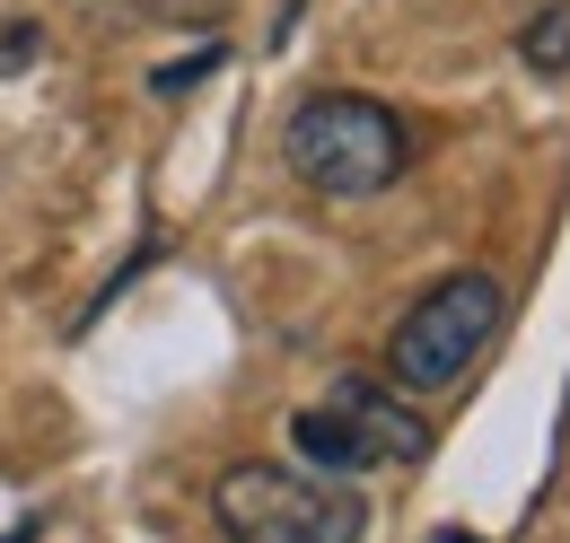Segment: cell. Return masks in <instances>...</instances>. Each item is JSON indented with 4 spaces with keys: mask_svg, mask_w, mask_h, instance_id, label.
<instances>
[{
    "mask_svg": "<svg viewBox=\"0 0 570 543\" xmlns=\"http://www.w3.org/2000/svg\"><path fill=\"white\" fill-rule=\"evenodd\" d=\"M439 543H474V535H465V526H448V535H439Z\"/></svg>",
    "mask_w": 570,
    "mask_h": 543,
    "instance_id": "8",
    "label": "cell"
},
{
    "mask_svg": "<svg viewBox=\"0 0 570 543\" xmlns=\"http://www.w3.org/2000/svg\"><path fill=\"white\" fill-rule=\"evenodd\" d=\"M212 517L228 543H360L368 535V500L343 474H307L246 456L212 482Z\"/></svg>",
    "mask_w": 570,
    "mask_h": 543,
    "instance_id": "2",
    "label": "cell"
},
{
    "mask_svg": "<svg viewBox=\"0 0 570 543\" xmlns=\"http://www.w3.org/2000/svg\"><path fill=\"white\" fill-rule=\"evenodd\" d=\"M282 158L307 194H334V203H368L386 194L404 167H413V124L360 88H325L307 97L282 124Z\"/></svg>",
    "mask_w": 570,
    "mask_h": 543,
    "instance_id": "1",
    "label": "cell"
},
{
    "mask_svg": "<svg viewBox=\"0 0 570 543\" xmlns=\"http://www.w3.org/2000/svg\"><path fill=\"white\" fill-rule=\"evenodd\" d=\"M500 316H509V298H500L492 272H448L439 289H422V298L395 316V334H386V368H395V386H413V395L456 386V377L492 351Z\"/></svg>",
    "mask_w": 570,
    "mask_h": 543,
    "instance_id": "4",
    "label": "cell"
},
{
    "mask_svg": "<svg viewBox=\"0 0 570 543\" xmlns=\"http://www.w3.org/2000/svg\"><path fill=\"white\" fill-rule=\"evenodd\" d=\"M71 9H124V0H71Z\"/></svg>",
    "mask_w": 570,
    "mask_h": 543,
    "instance_id": "7",
    "label": "cell"
},
{
    "mask_svg": "<svg viewBox=\"0 0 570 543\" xmlns=\"http://www.w3.org/2000/svg\"><path fill=\"white\" fill-rule=\"evenodd\" d=\"M518 62L544 70V79H562V70H570V0H553L544 18H527V36H518Z\"/></svg>",
    "mask_w": 570,
    "mask_h": 543,
    "instance_id": "5",
    "label": "cell"
},
{
    "mask_svg": "<svg viewBox=\"0 0 570 543\" xmlns=\"http://www.w3.org/2000/svg\"><path fill=\"white\" fill-rule=\"evenodd\" d=\"M27 62H36V27H9V36H0V79L27 70Z\"/></svg>",
    "mask_w": 570,
    "mask_h": 543,
    "instance_id": "6",
    "label": "cell"
},
{
    "mask_svg": "<svg viewBox=\"0 0 570 543\" xmlns=\"http://www.w3.org/2000/svg\"><path fill=\"white\" fill-rule=\"evenodd\" d=\"M289 447L307 456V474H368V465H422L430 421L395 404V386L377 377H334L307 412H289Z\"/></svg>",
    "mask_w": 570,
    "mask_h": 543,
    "instance_id": "3",
    "label": "cell"
}]
</instances>
